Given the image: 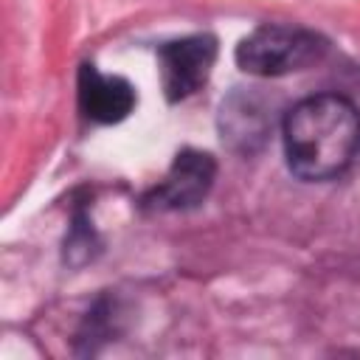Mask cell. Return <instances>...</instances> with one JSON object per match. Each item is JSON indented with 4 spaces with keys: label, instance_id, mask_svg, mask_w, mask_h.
Here are the masks:
<instances>
[{
    "label": "cell",
    "instance_id": "obj_6",
    "mask_svg": "<svg viewBox=\"0 0 360 360\" xmlns=\"http://www.w3.org/2000/svg\"><path fill=\"white\" fill-rule=\"evenodd\" d=\"M135 107V90L121 76H101L96 65L79 68V110L96 124H118Z\"/></svg>",
    "mask_w": 360,
    "mask_h": 360
},
{
    "label": "cell",
    "instance_id": "obj_4",
    "mask_svg": "<svg viewBox=\"0 0 360 360\" xmlns=\"http://www.w3.org/2000/svg\"><path fill=\"white\" fill-rule=\"evenodd\" d=\"M160 62V84L169 101H180L197 93L217 62V39L211 34H194L174 42H166L158 51Z\"/></svg>",
    "mask_w": 360,
    "mask_h": 360
},
{
    "label": "cell",
    "instance_id": "obj_3",
    "mask_svg": "<svg viewBox=\"0 0 360 360\" xmlns=\"http://www.w3.org/2000/svg\"><path fill=\"white\" fill-rule=\"evenodd\" d=\"M214 177H217V160L208 152L183 149L177 152L166 177L146 194L143 205L158 211H188L208 197Z\"/></svg>",
    "mask_w": 360,
    "mask_h": 360
},
{
    "label": "cell",
    "instance_id": "obj_5",
    "mask_svg": "<svg viewBox=\"0 0 360 360\" xmlns=\"http://www.w3.org/2000/svg\"><path fill=\"white\" fill-rule=\"evenodd\" d=\"M222 141L236 152H256L270 132V107L253 90H236L219 110Z\"/></svg>",
    "mask_w": 360,
    "mask_h": 360
},
{
    "label": "cell",
    "instance_id": "obj_2",
    "mask_svg": "<svg viewBox=\"0 0 360 360\" xmlns=\"http://www.w3.org/2000/svg\"><path fill=\"white\" fill-rule=\"evenodd\" d=\"M326 39L295 25H259L236 45V65L253 76H284L323 59Z\"/></svg>",
    "mask_w": 360,
    "mask_h": 360
},
{
    "label": "cell",
    "instance_id": "obj_1",
    "mask_svg": "<svg viewBox=\"0 0 360 360\" xmlns=\"http://www.w3.org/2000/svg\"><path fill=\"white\" fill-rule=\"evenodd\" d=\"M281 129L287 166L301 180H329L340 174L360 146V112L338 93L298 101L287 110Z\"/></svg>",
    "mask_w": 360,
    "mask_h": 360
}]
</instances>
